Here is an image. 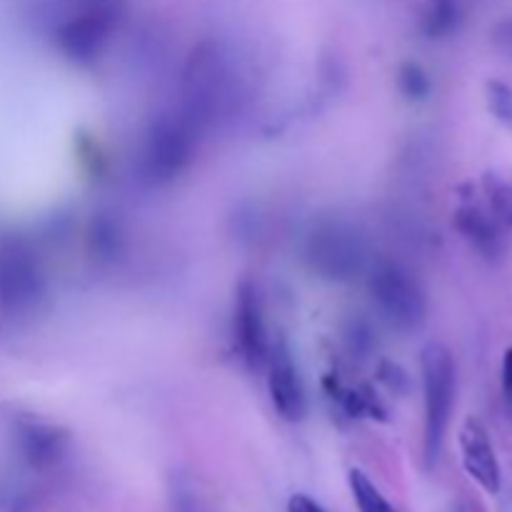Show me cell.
<instances>
[{"mask_svg":"<svg viewBox=\"0 0 512 512\" xmlns=\"http://www.w3.org/2000/svg\"><path fill=\"white\" fill-rule=\"evenodd\" d=\"M420 373H423V400H425V433L423 453L428 468H433L443 455L445 435L458 393V370L453 353L443 343H428L420 353Z\"/></svg>","mask_w":512,"mask_h":512,"instance_id":"cell-1","label":"cell"},{"mask_svg":"<svg viewBox=\"0 0 512 512\" xmlns=\"http://www.w3.org/2000/svg\"><path fill=\"white\" fill-rule=\"evenodd\" d=\"M368 240L348 220H323L305 240V263L318 278L348 283L368 268Z\"/></svg>","mask_w":512,"mask_h":512,"instance_id":"cell-2","label":"cell"},{"mask_svg":"<svg viewBox=\"0 0 512 512\" xmlns=\"http://www.w3.org/2000/svg\"><path fill=\"white\" fill-rule=\"evenodd\" d=\"M370 295L393 328L415 330L425 323L428 298L420 280L393 260H380L373 265L368 280Z\"/></svg>","mask_w":512,"mask_h":512,"instance_id":"cell-3","label":"cell"},{"mask_svg":"<svg viewBox=\"0 0 512 512\" xmlns=\"http://www.w3.org/2000/svg\"><path fill=\"white\" fill-rule=\"evenodd\" d=\"M225 60L215 43H203L193 50L183 73V105L185 120L190 125H203L215 118L225 100Z\"/></svg>","mask_w":512,"mask_h":512,"instance_id":"cell-4","label":"cell"},{"mask_svg":"<svg viewBox=\"0 0 512 512\" xmlns=\"http://www.w3.org/2000/svg\"><path fill=\"white\" fill-rule=\"evenodd\" d=\"M45 278L40 260L23 238L0 240V308L10 315H25L40 303Z\"/></svg>","mask_w":512,"mask_h":512,"instance_id":"cell-5","label":"cell"},{"mask_svg":"<svg viewBox=\"0 0 512 512\" xmlns=\"http://www.w3.org/2000/svg\"><path fill=\"white\" fill-rule=\"evenodd\" d=\"M195 128L185 118H158L145 135L140 170L153 185L178 178L193 158Z\"/></svg>","mask_w":512,"mask_h":512,"instance_id":"cell-6","label":"cell"},{"mask_svg":"<svg viewBox=\"0 0 512 512\" xmlns=\"http://www.w3.org/2000/svg\"><path fill=\"white\" fill-rule=\"evenodd\" d=\"M233 333L238 343L240 358L250 370H263L270 358V340L265 330L263 300L253 280H243L235 290Z\"/></svg>","mask_w":512,"mask_h":512,"instance_id":"cell-7","label":"cell"},{"mask_svg":"<svg viewBox=\"0 0 512 512\" xmlns=\"http://www.w3.org/2000/svg\"><path fill=\"white\" fill-rule=\"evenodd\" d=\"M265 368H268V390L273 408L288 423H300L305 413H308V400H305V388L303 380H300L298 365H295L293 353H290V348L283 340L270 348V358Z\"/></svg>","mask_w":512,"mask_h":512,"instance_id":"cell-8","label":"cell"},{"mask_svg":"<svg viewBox=\"0 0 512 512\" xmlns=\"http://www.w3.org/2000/svg\"><path fill=\"white\" fill-rule=\"evenodd\" d=\"M458 443L465 473H468L485 493L498 495L500 485H503V475H500L498 455H495L488 428H485L475 415H468L465 423L460 425Z\"/></svg>","mask_w":512,"mask_h":512,"instance_id":"cell-9","label":"cell"},{"mask_svg":"<svg viewBox=\"0 0 512 512\" xmlns=\"http://www.w3.org/2000/svg\"><path fill=\"white\" fill-rule=\"evenodd\" d=\"M113 28V18L105 10H88L80 13L78 18L68 20L55 33L60 53L68 55L75 63H93L105 48Z\"/></svg>","mask_w":512,"mask_h":512,"instance_id":"cell-10","label":"cell"},{"mask_svg":"<svg viewBox=\"0 0 512 512\" xmlns=\"http://www.w3.org/2000/svg\"><path fill=\"white\" fill-rule=\"evenodd\" d=\"M455 228L458 233L483 255L485 260H500L505 253L503 225L495 220L490 210L475 200L473 193L460 195V205L455 210Z\"/></svg>","mask_w":512,"mask_h":512,"instance_id":"cell-11","label":"cell"},{"mask_svg":"<svg viewBox=\"0 0 512 512\" xmlns=\"http://www.w3.org/2000/svg\"><path fill=\"white\" fill-rule=\"evenodd\" d=\"M15 440H18V448L23 453V458L33 468H48V465H53L63 455L65 448V435L60 430L33 418L18 420V425H15Z\"/></svg>","mask_w":512,"mask_h":512,"instance_id":"cell-12","label":"cell"},{"mask_svg":"<svg viewBox=\"0 0 512 512\" xmlns=\"http://www.w3.org/2000/svg\"><path fill=\"white\" fill-rule=\"evenodd\" d=\"M463 25V5L460 0H428L420 15V30L425 38L443 40L458 33Z\"/></svg>","mask_w":512,"mask_h":512,"instance_id":"cell-13","label":"cell"},{"mask_svg":"<svg viewBox=\"0 0 512 512\" xmlns=\"http://www.w3.org/2000/svg\"><path fill=\"white\" fill-rule=\"evenodd\" d=\"M483 193L495 220L503 228H512V180L490 170L483 175Z\"/></svg>","mask_w":512,"mask_h":512,"instance_id":"cell-14","label":"cell"},{"mask_svg":"<svg viewBox=\"0 0 512 512\" xmlns=\"http://www.w3.org/2000/svg\"><path fill=\"white\" fill-rule=\"evenodd\" d=\"M348 483L355 505H358V512H395L393 505L385 500V495L375 488V483L363 470H350Z\"/></svg>","mask_w":512,"mask_h":512,"instance_id":"cell-15","label":"cell"},{"mask_svg":"<svg viewBox=\"0 0 512 512\" xmlns=\"http://www.w3.org/2000/svg\"><path fill=\"white\" fill-rule=\"evenodd\" d=\"M398 88L408 100H425L433 90V83H430V75L425 73L423 65L405 63L398 70Z\"/></svg>","mask_w":512,"mask_h":512,"instance_id":"cell-16","label":"cell"},{"mask_svg":"<svg viewBox=\"0 0 512 512\" xmlns=\"http://www.w3.org/2000/svg\"><path fill=\"white\" fill-rule=\"evenodd\" d=\"M485 98H488L490 113L500 123L512 125V88L503 80H488L485 83Z\"/></svg>","mask_w":512,"mask_h":512,"instance_id":"cell-17","label":"cell"},{"mask_svg":"<svg viewBox=\"0 0 512 512\" xmlns=\"http://www.w3.org/2000/svg\"><path fill=\"white\" fill-rule=\"evenodd\" d=\"M345 340H348V348L353 350V353H368L370 345H373L368 323H363V320H353V323L345 328Z\"/></svg>","mask_w":512,"mask_h":512,"instance_id":"cell-18","label":"cell"},{"mask_svg":"<svg viewBox=\"0 0 512 512\" xmlns=\"http://www.w3.org/2000/svg\"><path fill=\"white\" fill-rule=\"evenodd\" d=\"M493 45L500 50V53L510 55L512 58V18L500 20L493 28Z\"/></svg>","mask_w":512,"mask_h":512,"instance_id":"cell-19","label":"cell"},{"mask_svg":"<svg viewBox=\"0 0 512 512\" xmlns=\"http://www.w3.org/2000/svg\"><path fill=\"white\" fill-rule=\"evenodd\" d=\"M288 512H325V510L320 508V505L315 503L313 498L298 493V495H293V498L288 500Z\"/></svg>","mask_w":512,"mask_h":512,"instance_id":"cell-20","label":"cell"},{"mask_svg":"<svg viewBox=\"0 0 512 512\" xmlns=\"http://www.w3.org/2000/svg\"><path fill=\"white\" fill-rule=\"evenodd\" d=\"M503 393L512 403V348L505 350L503 355Z\"/></svg>","mask_w":512,"mask_h":512,"instance_id":"cell-21","label":"cell"}]
</instances>
